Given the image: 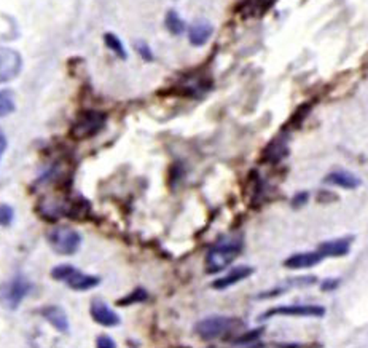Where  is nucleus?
Wrapping results in <instances>:
<instances>
[{"label": "nucleus", "mask_w": 368, "mask_h": 348, "mask_svg": "<svg viewBox=\"0 0 368 348\" xmlns=\"http://www.w3.org/2000/svg\"><path fill=\"white\" fill-rule=\"evenodd\" d=\"M275 2H276V0H252V5H254V8L263 12V10L270 8Z\"/></svg>", "instance_id": "obj_26"}, {"label": "nucleus", "mask_w": 368, "mask_h": 348, "mask_svg": "<svg viewBox=\"0 0 368 348\" xmlns=\"http://www.w3.org/2000/svg\"><path fill=\"white\" fill-rule=\"evenodd\" d=\"M324 183L325 184H330V185H336V187H343V189H357L362 184V181L357 178L356 174L349 173V171L346 170H338V171H332V173L327 174L324 178Z\"/></svg>", "instance_id": "obj_15"}, {"label": "nucleus", "mask_w": 368, "mask_h": 348, "mask_svg": "<svg viewBox=\"0 0 368 348\" xmlns=\"http://www.w3.org/2000/svg\"><path fill=\"white\" fill-rule=\"evenodd\" d=\"M30 289H33V284L29 283V280L23 275H17L0 288V305L8 311L18 310Z\"/></svg>", "instance_id": "obj_5"}, {"label": "nucleus", "mask_w": 368, "mask_h": 348, "mask_svg": "<svg viewBox=\"0 0 368 348\" xmlns=\"http://www.w3.org/2000/svg\"><path fill=\"white\" fill-rule=\"evenodd\" d=\"M104 42H105V45H107V48L110 51H113V53L117 55L118 58H122V59L128 58V51H126L123 42L120 40L117 35L112 34V33L104 34Z\"/></svg>", "instance_id": "obj_18"}, {"label": "nucleus", "mask_w": 368, "mask_h": 348, "mask_svg": "<svg viewBox=\"0 0 368 348\" xmlns=\"http://www.w3.org/2000/svg\"><path fill=\"white\" fill-rule=\"evenodd\" d=\"M147 297H149V293H147L144 288H136L133 293L128 294V295H125L123 299L117 300V305H118V307H128V305L145 302Z\"/></svg>", "instance_id": "obj_19"}, {"label": "nucleus", "mask_w": 368, "mask_h": 348, "mask_svg": "<svg viewBox=\"0 0 368 348\" xmlns=\"http://www.w3.org/2000/svg\"><path fill=\"white\" fill-rule=\"evenodd\" d=\"M40 315L48 321L53 328L59 331L61 334H67V332L71 331L69 318H67L66 310L59 307V305H46V307L40 310Z\"/></svg>", "instance_id": "obj_12"}, {"label": "nucleus", "mask_w": 368, "mask_h": 348, "mask_svg": "<svg viewBox=\"0 0 368 348\" xmlns=\"http://www.w3.org/2000/svg\"><path fill=\"white\" fill-rule=\"evenodd\" d=\"M254 272H255L254 267H250V266L234 267L233 270H230L227 275H223V277L215 280V282L212 283V288L217 291L228 289L231 286H234V284L244 282V280L249 278Z\"/></svg>", "instance_id": "obj_11"}, {"label": "nucleus", "mask_w": 368, "mask_h": 348, "mask_svg": "<svg viewBox=\"0 0 368 348\" xmlns=\"http://www.w3.org/2000/svg\"><path fill=\"white\" fill-rule=\"evenodd\" d=\"M238 320L230 318V316H209V318L198 321L196 326H194V332L203 340H215L230 334L238 326Z\"/></svg>", "instance_id": "obj_6"}, {"label": "nucleus", "mask_w": 368, "mask_h": 348, "mask_svg": "<svg viewBox=\"0 0 368 348\" xmlns=\"http://www.w3.org/2000/svg\"><path fill=\"white\" fill-rule=\"evenodd\" d=\"M15 221V210L7 203H0V227H10Z\"/></svg>", "instance_id": "obj_21"}, {"label": "nucleus", "mask_w": 368, "mask_h": 348, "mask_svg": "<svg viewBox=\"0 0 368 348\" xmlns=\"http://www.w3.org/2000/svg\"><path fill=\"white\" fill-rule=\"evenodd\" d=\"M214 34V26L206 19H198L188 29V40L193 46L206 45Z\"/></svg>", "instance_id": "obj_14"}, {"label": "nucleus", "mask_w": 368, "mask_h": 348, "mask_svg": "<svg viewBox=\"0 0 368 348\" xmlns=\"http://www.w3.org/2000/svg\"><path fill=\"white\" fill-rule=\"evenodd\" d=\"M96 347H98V348H115V347H117V344H115L112 337L102 334V336H99V337H98Z\"/></svg>", "instance_id": "obj_23"}, {"label": "nucleus", "mask_w": 368, "mask_h": 348, "mask_svg": "<svg viewBox=\"0 0 368 348\" xmlns=\"http://www.w3.org/2000/svg\"><path fill=\"white\" fill-rule=\"evenodd\" d=\"M136 51H138L142 59H145V61H149V62L155 59L154 51H151L150 45L147 44V42H142V40L136 42Z\"/></svg>", "instance_id": "obj_22"}, {"label": "nucleus", "mask_w": 368, "mask_h": 348, "mask_svg": "<svg viewBox=\"0 0 368 348\" xmlns=\"http://www.w3.org/2000/svg\"><path fill=\"white\" fill-rule=\"evenodd\" d=\"M308 196H309L308 192H298V194L293 196L292 205L295 206V208H302L308 201Z\"/></svg>", "instance_id": "obj_25"}, {"label": "nucleus", "mask_w": 368, "mask_h": 348, "mask_svg": "<svg viewBox=\"0 0 368 348\" xmlns=\"http://www.w3.org/2000/svg\"><path fill=\"white\" fill-rule=\"evenodd\" d=\"M243 251V240L239 237L223 238L209 249L206 254L204 268L209 275H215L228 268L236 257Z\"/></svg>", "instance_id": "obj_1"}, {"label": "nucleus", "mask_w": 368, "mask_h": 348, "mask_svg": "<svg viewBox=\"0 0 368 348\" xmlns=\"http://www.w3.org/2000/svg\"><path fill=\"white\" fill-rule=\"evenodd\" d=\"M51 278L56 282L64 283L67 288L78 293H85V291L94 289L101 283V278L94 277V275H88L77 267L69 266V264H62V266H56L51 268Z\"/></svg>", "instance_id": "obj_3"}, {"label": "nucleus", "mask_w": 368, "mask_h": 348, "mask_svg": "<svg viewBox=\"0 0 368 348\" xmlns=\"http://www.w3.org/2000/svg\"><path fill=\"white\" fill-rule=\"evenodd\" d=\"M23 71V58L17 50L0 46V83L17 79Z\"/></svg>", "instance_id": "obj_7"}, {"label": "nucleus", "mask_w": 368, "mask_h": 348, "mask_svg": "<svg viewBox=\"0 0 368 348\" xmlns=\"http://www.w3.org/2000/svg\"><path fill=\"white\" fill-rule=\"evenodd\" d=\"M325 309L320 305H281L268 310L260 316V320H268L273 316H302V318H322Z\"/></svg>", "instance_id": "obj_8"}, {"label": "nucleus", "mask_w": 368, "mask_h": 348, "mask_svg": "<svg viewBox=\"0 0 368 348\" xmlns=\"http://www.w3.org/2000/svg\"><path fill=\"white\" fill-rule=\"evenodd\" d=\"M266 162H277V160H281L284 155L287 154V149H286V143L284 141H273L270 145H268L266 150Z\"/></svg>", "instance_id": "obj_20"}, {"label": "nucleus", "mask_w": 368, "mask_h": 348, "mask_svg": "<svg viewBox=\"0 0 368 348\" xmlns=\"http://www.w3.org/2000/svg\"><path fill=\"white\" fill-rule=\"evenodd\" d=\"M17 111L15 95L10 90H0V117H8Z\"/></svg>", "instance_id": "obj_17"}, {"label": "nucleus", "mask_w": 368, "mask_h": 348, "mask_svg": "<svg viewBox=\"0 0 368 348\" xmlns=\"http://www.w3.org/2000/svg\"><path fill=\"white\" fill-rule=\"evenodd\" d=\"M351 243H352V237L335 238V240H327L320 243L318 249L324 257H343L349 254Z\"/></svg>", "instance_id": "obj_13"}, {"label": "nucleus", "mask_w": 368, "mask_h": 348, "mask_svg": "<svg viewBox=\"0 0 368 348\" xmlns=\"http://www.w3.org/2000/svg\"><path fill=\"white\" fill-rule=\"evenodd\" d=\"M165 24H166V29L169 30L172 35H182L185 33V21L181 18V15H178L176 10H169V12L166 13V18H165Z\"/></svg>", "instance_id": "obj_16"}, {"label": "nucleus", "mask_w": 368, "mask_h": 348, "mask_svg": "<svg viewBox=\"0 0 368 348\" xmlns=\"http://www.w3.org/2000/svg\"><path fill=\"white\" fill-rule=\"evenodd\" d=\"M89 315H91V318L96 321L98 324L104 326V328H115V326L122 323V318L117 315V311H113L107 304L102 302L101 299L91 300Z\"/></svg>", "instance_id": "obj_9"}, {"label": "nucleus", "mask_w": 368, "mask_h": 348, "mask_svg": "<svg viewBox=\"0 0 368 348\" xmlns=\"http://www.w3.org/2000/svg\"><path fill=\"white\" fill-rule=\"evenodd\" d=\"M51 249L61 256H73L82 245V235L71 226H56L46 233Z\"/></svg>", "instance_id": "obj_4"}, {"label": "nucleus", "mask_w": 368, "mask_h": 348, "mask_svg": "<svg viewBox=\"0 0 368 348\" xmlns=\"http://www.w3.org/2000/svg\"><path fill=\"white\" fill-rule=\"evenodd\" d=\"M5 150H7V139L2 133H0V160H2V155L5 154Z\"/></svg>", "instance_id": "obj_28"}, {"label": "nucleus", "mask_w": 368, "mask_h": 348, "mask_svg": "<svg viewBox=\"0 0 368 348\" xmlns=\"http://www.w3.org/2000/svg\"><path fill=\"white\" fill-rule=\"evenodd\" d=\"M105 122H107V116L101 111H94V109L82 111L71 125L69 136L73 141H88L101 131L105 127Z\"/></svg>", "instance_id": "obj_2"}, {"label": "nucleus", "mask_w": 368, "mask_h": 348, "mask_svg": "<svg viewBox=\"0 0 368 348\" xmlns=\"http://www.w3.org/2000/svg\"><path fill=\"white\" fill-rule=\"evenodd\" d=\"M261 334V329H255V331H252L249 332V334H246L241 337V339L238 340V344H246V342H250V340H255V339H259V336Z\"/></svg>", "instance_id": "obj_27"}, {"label": "nucleus", "mask_w": 368, "mask_h": 348, "mask_svg": "<svg viewBox=\"0 0 368 348\" xmlns=\"http://www.w3.org/2000/svg\"><path fill=\"white\" fill-rule=\"evenodd\" d=\"M338 286H340V280L338 278H327L325 282L320 283V289H322L324 293H329V291H335Z\"/></svg>", "instance_id": "obj_24"}, {"label": "nucleus", "mask_w": 368, "mask_h": 348, "mask_svg": "<svg viewBox=\"0 0 368 348\" xmlns=\"http://www.w3.org/2000/svg\"><path fill=\"white\" fill-rule=\"evenodd\" d=\"M322 259L324 256L320 254L319 249H315V251H308V253H297L284 261V267L291 268V270L311 268L322 262Z\"/></svg>", "instance_id": "obj_10"}]
</instances>
